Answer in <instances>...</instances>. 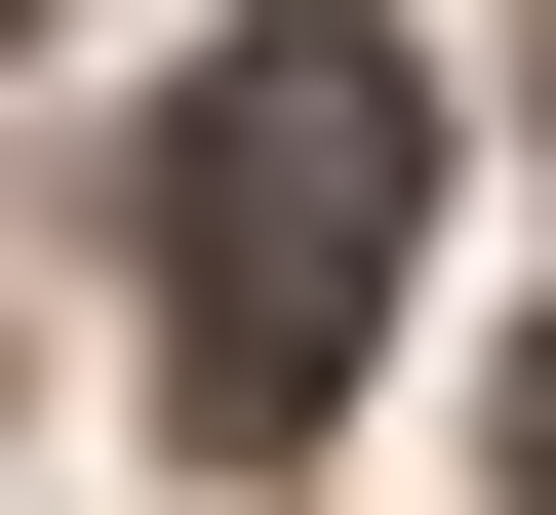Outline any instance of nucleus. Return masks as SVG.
<instances>
[{"label":"nucleus","instance_id":"obj_1","mask_svg":"<svg viewBox=\"0 0 556 515\" xmlns=\"http://www.w3.org/2000/svg\"><path fill=\"white\" fill-rule=\"evenodd\" d=\"M397 239H438V40L397 0H239L160 119V397L199 436H318L397 357Z\"/></svg>","mask_w":556,"mask_h":515},{"label":"nucleus","instance_id":"obj_2","mask_svg":"<svg viewBox=\"0 0 556 515\" xmlns=\"http://www.w3.org/2000/svg\"><path fill=\"white\" fill-rule=\"evenodd\" d=\"M517 515H556V318H517Z\"/></svg>","mask_w":556,"mask_h":515}]
</instances>
